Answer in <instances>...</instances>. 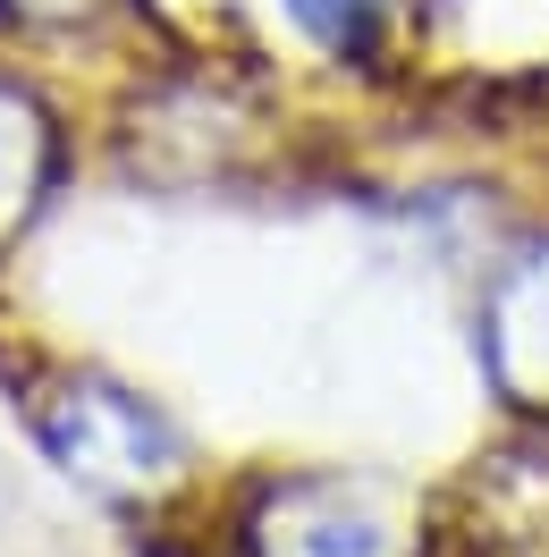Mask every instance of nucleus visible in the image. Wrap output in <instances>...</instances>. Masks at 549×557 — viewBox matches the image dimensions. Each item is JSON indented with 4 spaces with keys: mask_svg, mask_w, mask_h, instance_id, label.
Instances as JSON below:
<instances>
[{
    "mask_svg": "<svg viewBox=\"0 0 549 557\" xmlns=\"http://www.w3.org/2000/svg\"><path fill=\"white\" fill-rule=\"evenodd\" d=\"M35 440L69 482L102 490V498H161L186 473V440L178 422L136 397L127 381L102 372H60L35 388Z\"/></svg>",
    "mask_w": 549,
    "mask_h": 557,
    "instance_id": "nucleus-1",
    "label": "nucleus"
},
{
    "mask_svg": "<svg viewBox=\"0 0 549 557\" xmlns=\"http://www.w3.org/2000/svg\"><path fill=\"white\" fill-rule=\"evenodd\" d=\"M263 102L254 85H237L229 69H161L136 76L127 102H119V152L127 170L161 177V186H211V177H237L263 152Z\"/></svg>",
    "mask_w": 549,
    "mask_h": 557,
    "instance_id": "nucleus-2",
    "label": "nucleus"
},
{
    "mask_svg": "<svg viewBox=\"0 0 549 557\" xmlns=\"http://www.w3.org/2000/svg\"><path fill=\"white\" fill-rule=\"evenodd\" d=\"M60 161H69V136H60V110L35 76L0 69V253L26 237L60 186Z\"/></svg>",
    "mask_w": 549,
    "mask_h": 557,
    "instance_id": "nucleus-5",
    "label": "nucleus"
},
{
    "mask_svg": "<svg viewBox=\"0 0 549 557\" xmlns=\"http://www.w3.org/2000/svg\"><path fill=\"white\" fill-rule=\"evenodd\" d=\"M288 9V26L321 51V60H339V69H364L389 51V35L406 26L414 0H279Z\"/></svg>",
    "mask_w": 549,
    "mask_h": 557,
    "instance_id": "nucleus-7",
    "label": "nucleus"
},
{
    "mask_svg": "<svg viewBox=\"0 0 549 557\" xmlns=\"http://www.w3.org/2000/svg\"><path fill=\"white\" fill-rule=\"evenodd\" d=\"M423 532L398 490L364 473H288L245 507V557H414Z\"/></svg>",
    "mask_w": 549,
    "mask_h": 557,
    "instance_id": "nucleus-3",
    "label": "nucleus"
},
{
    "mask_svg": "<svg viewBox=\"0 0 549 557\" xmlns=\"http://www.w3.org/2000/svg\"><path fill=\"white\" fill-rule=\"evenodd\" d=\"M119 9L127 0H0V26H17V35H94Z\"/></svg>",
    "mask_w": 549,
    "mask_h": 557,
    "instance_id": "nucleus-8",
    "label": "nucleus"
},
{
    "mask_svg": "<svg viewBox=\"0 0 549 557\" xmlns=\"http://www.w3.org/2000/svg\"><path fill=\"white\" fill-rule=\"evenodd\" d=\"M481 372L515 414L549 422V228L508 245L481 287Z\"/></svg>",
    "mask_w": 549,
    "mask_h": 557,
    "instance_id": "nucleus-4",
    "label": "nucleus"
},
{
    "mask_svg": "<svg viewBox=\"0 0 549 557\" xmlns=\"http://www.w3.org/2000/svg\"><path fill=\"white\" fill-rule=\"evenodd\" d=\"M474 541L508 557H549V440L490 456L474 482Z\"/></svg>",
    "mask_w": 549,
    "mask_h": 557,
    "instance_id": "nucleus-6",
    "label": "nucleus"
}]
</instances>
